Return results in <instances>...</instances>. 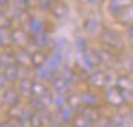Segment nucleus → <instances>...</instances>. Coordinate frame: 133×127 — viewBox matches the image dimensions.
<instances>
[{"label":"nucleus","mask_w":133,"mask_h":127,"mask_svg":"<svg viewBox=\"0 0 133 127\" xmlns=\"http://www.w3.org/2000/svg\"><path fill=\"white\" fill-rule=\"evenodd\" d=\"M100 40L104 44V47L113 50V52L116 53L124 52V40L115 30H103L100 33Z\"/></svg>","instance_id":"1"},{"label":"nucleus","mask_w":133,"mask_h":127,"mask_svg":"<svg viewBox=\"0 0 133 127\" xmlns=\"http://www.w3.org/2000/svg\"><path fill=\"white\" fill-rule=\"evenodd\" d=\"M104 100H106V104L113 109H122L123 106H126L127 101L126 97H124L122 89H119L117 86H110L107 90H104Z\"/></svg>","instance_id":"2"},{"label":"nucleus","mask_w":133,"mask_h":127,"mask_svg":"<svg viewBox=\"0 0 133 127\" xmlns=\"http://www.w3.org/2000/svg\"><path fill=\"white\" fill-rule=\"evenodd\" d=\"M96 53H97V57H99V63L103 64L104 67H107L109 70H116L122 67V63L119 60V57L116 56V52L104 47V49L96 50Z\"/></svg>","instance_id":"3"},{"label":"nucleus","mask_w":133,"mask_h":127,"mask_svg":"<svg viewBox=\"0 0 133 127\" xmlns=\"http://www.w3.org/2000/svg\"><path fill=\"white\" fill-rule=\"evenodd\" d=\"M87 83L92 87L99 90H107L112 84H110V76L107 73L102 72V70H95L87 76Z\"/></svg>","instance_id":"4"},{"label":"nucleus","mask_w":133,"mask_h":127,"mask_svg":"<svg viewBox=\"0 0 133 127\" xmlns=\"http://www.w3.org/2000/svg\"><path fill=\"white\" fill-rule=\"evenodd\" d=\"M12 39H13V44L19 46L20 49H27L30 44H33V39L24 32L23 29H15L12 32Z\"/></svg>","instance_id":"5"},{"label":"nucleus","mask_w":133,"mask_h":127,"mask_svg":"<svg viewBox=\"0 0 133 127\" xmlns=\"http://www.w3.org/2000/svg\"><path fill=\"white\" fill-rule=\"evenodd\" d=\"M20 97L22 96L19 94L17 89L9 87V89H6V90L2 91V104L6 106V107L16 106V104H19V101H20Z\"/></svg>","instance_id":"6"},{"label":"nucleus","mask_w":133,"mask_h":127,"mask_svg":"<svg viewBox=\"0 0 133 127\" xmlns=\"http://www.w3.org/2000/svg\"><path fill=\"white\" fill-rule=\"evenodd\" d=\"M33 80L32 77H22L17 81V91L23 98H30L33 96Z\"/></svg>","instance_id":"7"},{"label":"nucleus","mask_w":133,"mask_h":127,"mask_svg":"<svg viewBox=\"0 0 133 127\" xmlns=\"http://www.w3.org/2000/svg\"><path fill=\"white\" fill-rule=\"evenodd\" d=\"M15 56H16V64L19 67H23V69L35 67L32 60V53L26 52V49H20L17 53H15Z\"/></svg>","instance_id":"8"},{"label":"nucleus","mask_w":133,"mask_h":127,"mask_svg":"<svg viewBox=\"0 0 133 127\" xmlns=\"http://www.w3.org/2000/svg\"><path fill=\"white\" fill-rule=\"evenodd\" d=\"M130 4H133V0H109V12L116 17Z\"/></svg>","instance_id":"9"},{"label":"nucleus","mask_w":133,"mask_h":127,"mask_svg":"<svg viewBox=\"0 0 133 127\" xmlns=\"http://www.w3.org/2000/svg\"><path fill=\"white\" fill-rule=\"evenodd\" d=\"M52 86H53V90H55L56 93L69 94V93H70V87H72L73 84H70L69 81H67L66 79L60 74V76H57V77H55L52 80Z\"/></svg>","instance_id":"10"},{"label":"nucleus","mask_w":133,"mask_h":127,"mask_svg":"<svg viewBox=\"0 0 133 127\" xmlns=\"http://www.w3.org/2000/svg\"><path fill=\"white\" fill-rule=\"evenodd\" d=\"M20 69H22V67H19L17 64H13V66H10V67L2 69V74L9 80L10 84H15V83H17V81L22 79Z\"/></svg>","instance_id":"11"},{"label":"nucleus","mask_w":133,"mask_h":127,"mask_svg":"<svg viewBox=\"0 0 133 127\" xmlns=\"http://www.w3.org/2000/svg\"><path fill=\"white\" fill-rule=\"evenodd\" d=\"M83 29H84V32L89 33V34H100V33L103 32V23H102L99 19L90 17L84 22Z\"/></svg>","instance_id":"12"},{"label":"nucleus","mask_w":133,"mask_h":127,"mask_svg":"<svg viewBox=\"0 0 133 127\" xmlns=\"http://www.w3.org/2000/svg\"><path fill=\"white\" fill-rule=\"evenodd\" d=\"M67 13H69V7H67L66 3L56 2L55 6L52 7V15H53V17H56L57 20H63V19H66Z\"/></svg>","instance_id":"13"},{"label":"nucleus","mask_w":133,"mask_h":127,"mask_svg":"<svg viewBox=\"0 0 133 127\" xmlns=\"http://www.w3.org/2000/svg\"><path fill=\"white\" fill-rule=\"evenodd\" d=\"M116 86L122 90H133V76L132 74H124V76H119L116 79Z\"/></svg>","instance_id":"14"},{"label":"nucleus","mask_w":133,"mask_h":127,"mask_svg":"<svg viewBox=\"0 0 133 127\" xmlns=\"http://www.w3.org/2000/svg\"><path fill=\"white\" fill-rule=\"evenodd\" d=\"M47 96H50V91L46 84L40 80L35 81L33 83V96L32 97H47Z\"/></svg>","instance_id":"15"},{"label":"nucleus","mask_w":133,"mask_h":127,"mask_svg":"<svg viewBox=\"0 0 133 127\" xmlns=\"http://www.w3.org/2000/svg\"><path fill=\"white\" fill-rule=\"evenodd\" d=\"M67 106L72 107L75 111H80L83 104V98H82V94H69L67 96Z\"/></svg>","instance_id":"16"},{"label":"nucleus","mask_w":133,"mask_h":127,"mask_svg":"<svg viewBox=\"0 0 133 127\" xmlns=\"http://www.w3.org/2000/svg\"><path fill=\"white\" fill-rule=\"evenodd\" d=\"M116 19H117V22L122 24H129V26L133 24V4H130V6L127 7L126 10H123L119 16H116Z\"/></svg>","instance_id":"17"},{"label":"nucleus","mask_w":133,"mask_h":127,"mask_svg":"<svg viewBox=\"0 0 133 127\" xmlns=\"http://www.w3.org/2000/svg\"><path fill=\"white\" fill-rule=\"evenodd\" d=\"M47 57L49 56L43 52V49H37L36 52L32 53V60H33V66L35 67H40V66H44L47 61Z\"/></svg>","instance_id":"18"},{"label":"nucleus","mask_w":133,"mask_h":127,"mask_svg":"<svg viewBox=\"0 0 133 127\" xmlns=\"http://www.w3.org/2000/svg\"><path fill=\"white\" fill-rule=\"evenodd\" d=\"M52 73H53V70L49 69L46 64L40 66V67H35V76L39 80H53Z\"/></svg>","instance_id":"19"},{"label":"nucleus","mask_w":133,"mask_h":127,"mask_svg":"<svg viewBox=\"0 0 133 127\" xmlns=\"http://www.w3.org/2000/svg\"><path fill=\"white\" fill-rule=\"evenodd\" d=\"M50 98H52V106L55 107L56 110H60V109H63L64 106H67V96L66 94L55 91V94Z\"/></svg>","instance_id":"20"},{"label":"nucleus","mask_w":133,"mask_h":127,"mask_svg":"<svg viewBox=\"0 0 133 127\" xmlns=\"http://www.w3.org/2000/svg\"><path fill=\"white\" fill-rule=\"evenodd\" d=\"M46 66L49 67V69H52L53 72H55V70H57L59 67L62 66V54H60V52H59V50L56 53H53L52 56H49V57H47Z\"/></svg>","instance_id":"21"},{"label":"nucleus","mask_w":133,"mask_h":127,"mask_svg":"<svg viewBox=\"0 0 133 127\" xmlns=\"http://www.w3.org/2000/svg\"><path fill=\"white\" fill-rule=\"evenodd\" d=\"M22 120H23L24 126H36V111H33L32 107L30 109H23Z\"/></svg>","instance_id":"22"},{"label":"nucleus","mask_w":133,"mask_h":127,"mask_svg":"<svg viewBox=\"0 0 133 127\" xmlns=\"http://www.w3.org/2000/svg\"><path fill=\"white\" fill-rule=\"evenodd\" d=\"M82 98H83V104L84 107H97L99 104V98L95 93L92 91H86L82 94Z\"/></svg>","instance_id":"23"},{"label":"nucleus","mask_w":133,"mask_h":127,"mask_svg":"<svg viewBox=\"0 0 133 127\" xmlns=\"http://www.w3.org/2000/svg\"><path fill=\"white\" fill-rule=\"evenodd\" d=\"M82 113H83L86 117H89L90 120L93 121V123H99V121L102 120V116H100V113L96 110V107H84V109H82L80 110Z\"/></svg>","instance_id":"24"},{"label":"nucleus","mask_w":133,"mask_h":127,"mask_svg":"<svg viewBox=\"0 0 133 127\" xmlns=\"http://www.w3.org/2000/svg\"><path fill=\"white\" fill-rule=\"evenodd\" d=\"M16 64V56L15 53H9V52H4L0 57V66L2 69H6V67H10Z\"/></svg>","instance_id":"25"},{"label":"nucleus","mask_w":133,"mask_h":127,"mask_svg":"<svg viewBox=\"0 0 133 127\" xmlns=\"http://www.w3.org/2000/svg\"><path fill=\"white\" fill-rule=\"evenodd\" d=\"M62 76H63L70 84H75L76 81H77V73H76L70 66H63L62 67Z\"/></svg>","instance_id":"26"},{"label":"nucleus","mask_w":133,"mask_h":127,"mask_svg":"<svg viewBox=\"0 0 133 127\" xmlns=\"http://www.w3.org/2000/svg\"><path fill=\"white\" fill-rule=\"evenodd\" d=\"M73 124L77 126V127H90V126H93L95 123L80 111L77 116H75V118H73Z\"/></svg>","instance_id":"27"},{"label":"nucleus","mask_w":133,"mask_h":127,"mask_svg":"<svg viewBox=\"0 0 133 127\" xmlns=\"http://www.w3.org/2000/svg\"><path fill=\"white\" fill-rule=\"evenodd\" d=\"M60 111V116H62V120H63V124H69V123H72L73 121V118H75V110L72 109V107H69V106H64L63 109H60L59 110Z\"/></svg>","instance_id":"28"},{"label":"nucleus","mask_w":133,"mask_h":127,"mask_svg":"<svg viewBox=\"0 0 133 127\" xmlns=\"http://www.w3.org/2000/svg\"><path fill=\"white\" fill-rule=\"evenodd\" d=\"M0 43H2V47H3V49L12 46L13 44L12 32L9 33V30H2V33H0Z\"/></svg>","instance_id":"29"},{"label":"nucleus","mask_w":133,"mask_h":127,"mask_svg":"<svg viewBox=\"0 0 133 127\" xmlns=\"http://www.w3.org/2000/svg\"><path fill=\"white\" fill-rule=\"evenodd\" d=\"M12 19H13L12 16H9L4 12H2V16H0V29L2 30H10L12 29V24H13Z\"/></svg>","instance_id":"30"},{"label":"nucleus","mask_w":133,"mask_h":127,"mask_svg":"<svg viewBox=\"0 0 133 127\" xmlns=\"http://www.w3.org/2000/svg\"><path fill=\"white\" fill-rule=\"evenodd\" d=\"M2 126H3V127H6V126H9V127H20V126H24V123H23V120H22V118L9 117L7 120L2 121Z\"/></svg>","instance_id":"31"},{"label":"nucleus","mask_w":133,"mask_h":127,"mask_svg":"<svg viewBox=\"0 0 133 127\" xmlns=\"http://www.w3.org/2000/svg\"><path fill=\"white\" fill-rule=\"evenodd\" d=\"M22 114H23V109L20 107V104H16V106L7 107V116H9V117L22 118Z\"/></svg>","instance_id":"32"},{"label":"nucleus","mask_w":133,"mask_h":127,"mask_svg":"<svg viewBox=\"0 0 133 127\" xmlns=\"http://www.w3.org/2000/svg\"><path fill=\"white\" fill-rule=\"evenodd\" d=\"M76 47H77L79 53H84L87 52V46H86V40L83 37H77L76 39Z\"/></svg>","instance_id":"33"},{"label":"nucleus","mask_w":133,"mask_h":127,"mask_svg":"<svg viewBox=\"0 0 133 127\" xmlns=\"http://www.w3.org/2000/svg\"><path fill=\"white\" fill-rule=\"evenodd\" d=\"M55 3H56L55 0H39V4H40L42 10H52Z\"/></svg>","instance_id":"34"},{"label":"nucleus","mask_w":133,"mask_h":127,"mask_svg":"<svg viewBox=\"0 0 133 127\" xmlns=\"http://www.w3.org/2000/svg\"><path fill=\"white\" fill-rule=\"evenodd\" d=\"M9 87H10L9 80H7V79L2 74V77H0V89H2V91H3V90H6V89H9Z\"/></svg>","instance_id":"35"},{"label":"nucleus","mask_w":133,"mask_h":127,"mask_svg":"<svg viewBox=\"0 0 133 127\" xmlns=\"http://www.w3.org/2000/svg\"><path fill=\"white\" fill-rule=\"evenodd\" d=\"M127 36H129V39L133 41V24H130L129 29H127Z\"/></svg>","instance_id":"36"},{"label":"nucleus","mask_w":133,"mask_h":127,"mask_svg":"<svg viewBox=\"0 0 133 127\" xmlns=\"http://www.w3.org/2000/svg\"><path fill=\"white\" fill-rule=\"evenodd\" d=\"M0 3H2V6H6L9 3V0H0Z\"/></svg>","instance_id":"37"},{"label":"nucleus","mask_w":133,"mask_h":127,"mask_svg":"<svg viewBox=\"0 0 133 127\" xmlns=\"http://www.w3.org/2000/svg\"><path fill=\"white\" fill-rule=\"evenodd\" d=\"M130 114H132V117H133V109H132V111H130Z\"/></svg>","instance_id":"38"},{"label":"nucleus","mask_w":133,"mask_h":127,"mask_svg":"<svg viewBox=\"0 0 133 127\" xmlns=\"http://www.w3.org/2000/svg\"><path fill=\"white\" fill-rule=\"evenodd\" d=\"M132 76H133V73H132Z\"/></svg>","instance_id":"39"}]
</instances>
